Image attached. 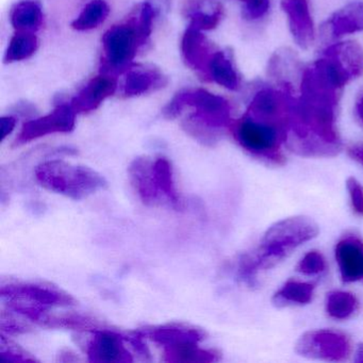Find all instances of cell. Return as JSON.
<instances>
[{
    "label": "cell",
    "instance_id": "28",
    "mask_svg": "<svg viewBox=\"0 0 363 363\" xmlns=\"http://www.w3.org/2000/svg\"><path fill=\"white\" fill-rule=\"evenodd\" d=\"M325 257L318 250H311L301 258L297 264V272L303 275H316L326 269Z\"/></svg>",
    "mask_w": 363,
    "mask_h": 363
},
{
    "label": "cell",
    "instance_id": "3",
    "mask_svg": "<svg viewBox=\"0 0 363 363\" xmlns=\"http://www.w3.org/2000/svg\"><path fill=\"white\" fill-rule=\"evenodd\" d=\"M35 175L46 190L74 201L86 199L108 186L105 177L94 169L63 160L42 162L35 167Z\"/></svg>",
    "mask_w": 363,
    "mask_h": 363
},
{
    "label": "cell",
    "instance_id": "9",
    "mask_svg": "<svg viewBox=\"0 0 363 363\" xmlns=\"http://www.w3.org/2000/svg\"><path fill=\"white\" fill-rule=\"evenodd\" d=\"M1 296L10 301L28 303L37 307L46 308L50 306H71L76 303L71 295L54 288L30 282L10 284L1 288Z\"/></svg>",
    "mask_w": 363,
    "mask_h": 363
},
{
    "label": "cell",
    "instance_id": "19",
    "mask_svg": "<svg viewBox=\"0 0 363 363\" xmlns=\"http://www.w3.org/2000/svg\"><path fill=\"white\" fill-rule=\"evenodd\" d=\"M43 21V8L39 0H20L10 11V23L16 31L37 33Z\"/></svg>",
    "mask_w": 363,
    "mask_h": 363
},
{
    "label": "cell",
    "instance_id": "18",
    "mask_svg": "<svg viewBox=\"0 0 363 363\" xmlns=\"http://www.w3.org/2000/svg\"><path fill=\"white\" fill-rule=\"evenodd\" d=\"M335 38L354 35L363 31V1H352L335 11L327 21Z\"/></svg>",
    "mask_w": 363,
    "mask_h": 363
},
{
    "label": "cell",
    "instance_id": "25",
    "mask_svg": "<svg viewBox=\"0 0 363 363\" xmlns=\"http://www.w3.org/2000/svg\"><path fill=\"white\" fill-rule=\"evenodd\" d=\"M109 13L110 7L105 0H91L72 22L71 27L76 31L93 30L107 20Z\"/></svg>",
    "mask_w": 363,
    "mask_h": 363
},
{
    "label": "cell",
    "instance_id": "34",
    "mask_svg": "<svg viewBox=\"0 0 363 363\" xmlns=\"http://www.w3.org/2000/svg\"><path fill=\"white\" fill-rule=\"evenodd\" d=\"M354 111H356L357 118H358L359 121L363 124V93L358 97V99H357L356 106H354Z\"/></svg>",
    "mask_w": 363,
    "mask_h": 363
},
{
    "label": "cell",
    "instance_id": "14",
    "mask_svg": "<svg viewBox=\"0 0 363 363\" xmlns=\"http://www.w3.org/2000/svg\"><path fill=\"white\" fill-rule=\"evenodd\" d=\"M335 260L346 284L363 280V241L356 235H346L335 248Z\"/></svg>",
    "mask_w": 363,
    "mask_h": 363
},
{
    "label": "cell",
    "instance_id": "16",
    "mask_svg": "<svg viewBox=\"0 0 363 363\" xmlns=\"http://www.w3.org/2000/svg\"><path fill=\"white\" fill-rule=\"evenodd\" d=\"M129 178L142 203L154 206L160 199V192L154 174V160L148 157H138L128 167Z\"/></svg>",
    "mask_w": 363,
    "mask_h": 363
},
{
    "label": "cell",
    "instance_id": "5",
    "mask_svg": "<svg viewBox=\"0 0 363 363\" xmlns=\"http://www.w3.org/2000/svg\"><path fill=\"white\" fill-rule=\"evenodd\" d=\"M186 107L195 109L194 113L190 116L191 118L213 130L220 131L227 127L230 128L233 124L229 101L205 89H189L177 93L165 106L162 113L164 118L173 120Z\"/></svg>",
    "mask_w": 363,
    "mask_h": 363
},
{
    "label": "cell",
    "instance_id": "29",
    "mask_svg": "<svg viewBox=\"0 0 363 363\" xmlns=\"http://www.w3.org/2000/svg\"><path fill=\"white\" fill-rule=\"evenodd\" d=\"M350 203L354 213L363 216V186L354 177H350L346 182Z\"/></svg>",
    "mask_w": 363,
    "mask_h": 363
},
{
    "label": "cell",
    "instance_id": "30",
    "mask_svg": "<svg viewBox=\"0 0 363 363\" xmlns=\"http://www.w3.org/2000/svg\"><path fill=\"white\" fill-rule=\"evenodd\" d=\"M269 5V0H246L242 11L243 18L248 21L259 20L267 13Z\"/></svg>",
    "mask_w": 363,
    "mask_h": 363
},
{
    "label": "cell",
    "instance_id": "12",
    "mask_svg": "<svg viewBox=\"0 0 363 363\" xmlns=\"http://www.w3.org/2000/svg\"><path fill=\"white\" fill-rule=\"evenodd\" d=\"M89 360L91 362H133V354L125 346L123 337L107 329H97L89 342Z\"/></svg>",
    "mask_w": 363,
    "mask_h": 363
},
{
    "label": "cell",
    "instance_id": "21",
    "mask_svg": "<svg viewBox=\"0 0 363 363\" xmlns=\"http://www.w3.org/2000/svg\"><path fill=\"white\" fill-rule=\"evenodd\" d=\"M209 79L227 90L240 88V77L228 52L216 50L209 65Z\"/></svg>",
    "mask_w": 363,
    "mask_h": 363
},
{
    "label": "cell",
    "instance_id": "31",
    "mask_svg": "<svg viewBox=\"0 0 363 363\" xmlns=\"http://www.w3.org/2000/svg\"><path fill=\"white\" fill-rule=\"evenodd\" d=\"M1 356L7 358V360L11 361H35V358H31L26 352H23L21 348L11 347V346L4 345L1 344Z\"/></svg>",
    "mask_w": 363,
    "mask_h": 363
},
{
    "label": "cell",
    "instance_id": "6",
    "mask_svg": "<svg viewBox=\"0 0 363 363\" xmlns=\"http://www.w3.org/2000/svg\"><path fill=\"white\" fill-rule=\"evenodd\" d=\"M103 58L101 73L116 76L126 73L133 65L138 50L145 45L135 16L126 22L114 25L106 31L101 39Z\"/></svg>",
    "mask_w": 363,
    "mask_h": 363
},
{
    "label": "cell",
    "instance_id": "15",
    "mask_svg": "<svg viewBox=\"0 0 363 363\" xmlns=\"http://www.w3.org/2000/svg\"><path fill=\"white\" fill-rule=\"evenodd\" d=\"M167 77L158 67L152 65H131L126 72L123 94L125 97H137L150 94L165 88Z\"/></svg>",
    "mask_w": 363,
    "mask_h": 363
},
{
    "label": "cell",
    "instance_id": "24",
    "mask_svg": "<svg viewBox=\"0 0 363 363\" xmlns=\"http://www.w3.org/2000/svg\"><path fill=\"white\" fill-rule=\"evenodd\" d=\"M39 48V39L35 33L16 31L6 50L4 62L6 65L21 62L31 58Z\"/></svg>",
    "mask_w": 363,
    "mask_h": 363
},
{
    "label": "cell",
    "instance_id": "10",
    "mask_svg": "<svg viewBox=\"0 0 363 363\" xmlns=\"http://www.w3.org/2000/svg\"><path fill=\"white\" fill-rule=\"evenodd\" d=\"M180 50L186 67L205 79H209L210 61L218 50L214 48L203 31L189 27L182 35Z\"/></svg>",
    "mask_w": 363,
    "mask_h": 363
},
{
    "label": "cell",
    "instance_id": "36",
    "mask_svg": "<svg viewBox=\"0 0 363 363\" xmlns=\"http://www.w3.org/2000/svg\"><path fill=\"white\" fill-rule=\"evenodd\" d=\"M241 1H243V3H245L246 0H241Z\"/></svg>",
    "mask_w": 363,
    "mask_h": 363
},
{
    "label": "cell",
    "instance_id": "32",
    "mask_svg": "<svg viewBox=\"0 0 363 363\" xmlns=\"http://www.w3.org/2000/svg\"><path fill=\"white\" fill-rule=\"evenodd\" d=\"M0 125H1V138H0V141L3 142L16 129V118L11 116H1Z\"/></svg>",
    "mask_w": 363,
    "mask_h": 363
},
{
    "label": "cell",
    "instance_id": "13",
    "mask_svg": "<svg viewBox=\"0 0 363 363\" xmlns=\"http://www.w3.org/2000/svg\"><path fill=\"white\" fill-rule=\"evenodd\" d=\"M118 89L116 76L101 73L92 78L78 94L72 99L69 105L77 114H88L99 109L106 99L111 97Z\"/></svg>",
    "mask_w": 363,
    "mask_h": 363
},
{
    "label": "cell",
    "instance_id": "11",
    "mask_svg": "<svg viewBox=\"0 0 363 363\" xmlns=\"http://www.w3.org/2000/svg\"><path fill=\"white\" fill-rule=\"evenodd\" d=\"M280 6L288 18L289 29L295 43L308 50L315 37L309 0H280Z\"/></svg>",
    "mask_w": 363,
    "mask_h": 363
},
{
    "label": "cell",
    "instance_id": "4",
    "mask_svg": "<svg viewBox=\"0 0 363 363\" xmlns=\"http://www.w3.org/2000/svg\"><path fill=\"white\" fill-rule=\"evenodd\" d=\"M230 129L238 144L255 158L273 167H281L286 162L281 150L286 140L284 129L246 114L233 122Z\"/></svg>",
    "mask_w": 363,
    "mask_h": 363
},
{
    "label": "cell",
    "instance_id": "20",
    "mask_svg": "<svg viewBox=\"0 0 363 363\" xmlns=\"http://www.w3.org/2000/svg\"><path fill=\"white\" fill-rule=\"evenodd\" d=\"M165 361L167 362H216L220 354L216 350L199 347V342H184L164 347Z\"/></svg>",
    "mask_w": 363,
    "mask_h": 363
},
{
    "label": "cell",
    "instance_id": "8",
    "mask_svg": "<svg viewBox=\"0 0 363 363\" xmlns=\"http://www.w3.org/2000/svg\"><path fill=\"white\" fill-rule=\"evenodd\" d=\"M76 113L69 104H62L55 108L50 113L23 125L16 140V145H24L40 138L54 133H69L75 129Z\"/></svg>",
    "mask_w": 363,
    "mask_h": 363
},
{
    "label": "cell",
    "instance_id": "27",
    "mask_svg": "<svg viewBox=\"0 0 363 363\" xmlns=\"http://www.w3.org/2000/svg\"><path fill=\"white\" fill-rule=\"evenodd\" d=\"M224 16V8L220 3L209 11H203V9H193L189 14L190 25L189 27L201 31L213 30L220 24Z\"/></svg>",
    "mask_w": 363,
    "mask_h": 363
},
{
    "label": "cell",
    "instance_id": "35",
    "mask_svg": "<svg viewBox=\"0 0 363 363\" xmlns=\"http://www.w3.org/2000/svg\"><path fill=\"white\" fill-rule=\"evenodd\" d=\"M354 361L356 363H363V343H361L357 348Z\"/></svg>",
    "mask_w": 363,
    "mask_h": 363
},
{
    "label": "cell",
    "instance_id": "33",
    "mask_svg": "<svg viewBox=\"0 0 363 363\" xmlns=\"http://www.w3.org/2000/svg\"><path fill=\"white\" fill-rule=\"evenodd\" d=\"M347 154L352 160L356 161L363 167V142L348 146Z\"/></svg>",
    "mask_w": 363,
    "mask_h": 363
},
{
    "label": "cell",
    "instance_id": "22",
    "mask_svg": "<svg viewBox=\"0 0 363 363\" xmlns=\"http://www.w3.org/2000/svg\"><path fill=\"white\" fill-rule=\"evenodd\" d=\"M314 286L308 282L288 280L279 291L275 293L272 301L276 307L289 305H307L313 298Z\"/></svg>",
    "mask_w": 363,
    "mask_h": 363
},
{
    "label": "cell",
    "instance_id": "7",
    "mask_svg": "<svg viewBox=\"0 0 363 363\" xmlns=\"http://www.w3.org/2000/svg\"><path fill=\"white\" fill-rule=\"evenodd\" d=\"M299 356L327 362H342L350 357L352 344L350 337L341 331L331 329L307 331L295 344Z\"/></svg>",
    "mask_w": 363,
    "mask_h": 363
},
{
    "label": "cell",
    "instance_id": "17",
    "mask_svg": "<svg viewBox=\"0 0 363 363\" xmlns=\"http://www.w3.org/2000/svg\"><path fill=\"white\" fill-rule=\"evenodd\" d=\"M143 337L150 340L163 347L184 343V342H201L205 339L206 333L201 329L186 324L159 325V326L146 327L139 330Z\"/></svg>",
    "mask_w": 363,
    "mask_h": 363
},
{
    "label": "cell",
    "instance_id": "23",
    "mask_svg": "<svg viewBox=\"0 0 363 363\" xmlns=\"http://www.w3.org/2000/svg\"><path fill=\"white\" fill-rule=\"evenodd\" d=\"M154 174L160 194L163 195L174 208L179 209L182 206V199L176 188L171 161L165 157L157 158L154 160Z\"/></svg>",
    "mask_w": 363,
    "mask_h": 363
},
{
    "label": "cell",
    "instance_id": "2",
    "mask_svg": "<svg viewBox=\"0 0 363 363\" xmlns=\"http://www.w3.org/2000/svg\"><path fill=\"white\" fill-rule=\"evenodd\" d=\"M318 235V224L308 216H292L276 222L263 235L258 250L242 257L240 277L246 284L254 286L259 272L271 269L295 248Z\"/></svg>",
    "mask_w": 363,
    "mask_h": 363
},
{
    "label": "cell",
    "instance_id": "1",
    "mask_svg": "<svg viewBox=\"0 0 363 363\" xmlns=\"http://www.w3.org/2000/svg\"><path fill=\"white\" fill-rule=\"evenodd\" d=\"M341 93L313 65L301 72V96L291 99L286 140L291 152L307 158H328L341 152L335 125Z\"/></svg>",
    "mask_w": 363,
    "mask_h": 363
},
{
    "label": "cell",
    "instance_id": "26",
    "mask_svg": "<svg viewBox=\"0 0 363 363\" xmlns=\"http://www.w3.org/2000/svg\"><path fill=\"white\" fill-rule=\"evenodd\" d=\"M358 299L352 293L333 291L327 294L326 312L335 320H346L358 309Z\"/></svg>",
    "mask_w": 363,
    "mask_h": 363
}]
</instances>
